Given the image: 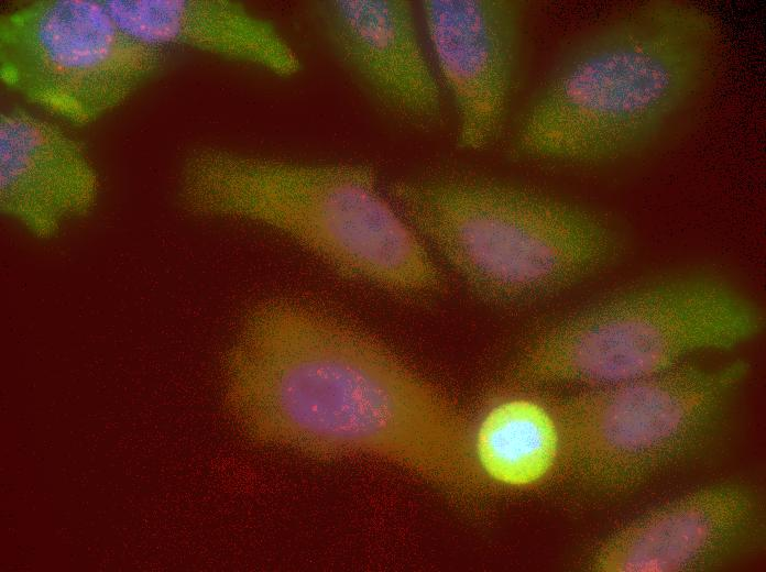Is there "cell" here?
<instances>
[{
    "instance_id": "cell-1",
    "label": "cell",
    "mask_w": 766,
    "mask_h": 572,
    "mask_svg": "<svg viewBox=\"0 0 766 572\" xmlns=\"http://www.w3.org/2000/svg\"><path fill=\"white\" fill-rule=\"evenodd\" d=\"M225 395L263 446L382 461L460 496L489 484L472 424L449 397L381 340L310 304L271 298L252 309L228 356Z\"/></svg>"
},
{
    "instance_id": "cell-12",
    "label": "cell",
    "mask_w": 766,
    "mask_h": 572,
    "mask_svg": "<svg viewBox=\"0 0 766 572\" xmlns=\"http://www.w3.org/2000/svg\"><path fill=\"white\" fill-rule=\"evenodd\" d=\"M117 24L157 47L177 45L265 69L297 74L298 54L269 20L231 0H103Z\"/></svg>"
},
{
    "instance_id": "cell-2",
    "label": "cell",
    "mask_w": 766,
    "mask_h": 572,
    "mask_svg": "<svg viewBox=\"0 0 766 572\" xmlns=\"http://www.w3.org/2000/svg\"><path fill=\"white\" fill-rule=\"evenodd\" d=\"M716 20L655 0L582 36L536 92L515 130L524 157L598 164L652 145L705 91L721 56Z\"/></svg>"
},
{
    "instance_id": "cell-8",
    "label": "cell",
    "mask_w": 766,
    "mask_h": 572,
    "mask_svg": "<svg viewBox=\"0 0 766 572\" xmlns=\"http://www.w3.org/2000/svg\"><path fill=\"white\" fill-rule=\"evenodd\" d=\"M759 493L738 483L708 485L666 502L612 532L595 550V572H696L762 540Z\"/></svg>"
},
{
    "instance_id": "cell-13",
    "label": "cell",
    "mask_w": 766,
    "mask_h": 572,
    "mask_svg": "<svg viewBox=\"0 0 766 572\" xmlns=\"http://www.w3.org/2000/svg\"><path fill=\"white\" fill-rule=\"evenodd\" d=\"M475 462L488 482L530 488L558 472L560 432L551 404L526 393L496 398L472 424Z\"/></svg>"
},
{
    "instance_id": "cell-5",
    "label": "cell",
    "mask_w": 766,
    "mask_h": 572,
    "mask_svg": "<svg viewBox=\"0 0 766 572\" xmlns=\"http://www.w3.org/2000/svg\"><path fill=\"white\" fill-rule=\"evenodd\" d=\"M760 304L710 272L639 282L535 333L508 372L516 387H598L661 373L703 351H725L765 328Z\"/></svg>"
},
{
    "instance_id": "cell-3",
    "label": "cell",
    "mask_w": 766,
    "mask_h": 572,
    "mask_svg": "<svg viewBox=\"0 0 766 572\" xmlns=\"http://www.w3.org/2000/svg\"><path fill=\"white\" fill-rule=\"evenodd\" d=\"M180 197L192 213L270 228L340 274L387 293L447 292L431 250L368 165L201 148L184 164Z\"/></svg>"
},
{
    "instance_id": "cell-4",
    "label": "cell",
    "mask_w": 766,
    "mask_h": 572,
    "mask_svg": "<svg viewBox=\"0 0 766 572\" xmlns=\"http://www.w3.org/2000/svg\"><path fill=\"white\" fill-rule=\"evenodd\" d=\"M387 197L473 294L502 306L557 295L628 249L620 226L601 212L483 175L404 178Z\"/></svg>"
},
{
    "instance_id": "cell-11",
    "label": "cell",
    "mask_w": 766,
    "mask_h": 572,
    "mask_svg": "<svg viewBox=\"0 0 766 572\" xmlns=\"http://www.w3.org/2000/svg\"><path fill=\"white\" fill-rule=\"evenodd\" d=\"M97 174L83 145L56 124L20 108L0 117V205L40 237L86 212Z\"/></svg>"
},
{
    "instance_id": "cell-10",
    "label": "cell",
    "mask_w": 766,
    "mask_h": 572,
    "mask_svg": "<svg viewBox=\"0 0 766 572\" xmlns=\"http://www.w3.org/2000/svg\"><path fill=\"white\" fill-rule=\"evenodd\" d=\"M315 15L341 65L389 114L419 128L441 113L438 82L405 0H329Z\"/></svg>"
},
{
    "instance_id": "cell-9",
    "label": "cell",
    "mask_w": 766,
    "mask_h": 572,
    "mask_svg": "<svg viewBox=\"0 0 766 572\" xmlns=\"http://www.w3.org/2000/svg\"><path fill=\"white\" fill-rule=\"evenodd\" d=\"M429 41L457 111L458 143L479 151L500 135L519 55L523 4L513 0H426Z\"/></svg>"
},
{
    "instance_id": "cell-6",
    "label": "cell",
    "mask_w": 766,
    "mask_h": 572,
    "mask_svg": "<svg viewBox=\"0 0 766 572\" xmlns=\"http://www.w3.org/2000/svg\"><path fill=\"white\" fill-rule=\"evenodd\" d=\"M749 369L744 360L681 363L551 404L561 441L558 471L604 498L635 491L708 442Z\"/></svg>"
},
{
    "instance_id": "cell-7",
    "label": "cell",
    "mask_w": 766,
    "mask_h": 572,
    "mask_svg": "<svg viewBox=\"0 0 766 572\" xmlns=\"http://www.w3.org/2000/svg\"><path fill=\"white\" fill-rule=\"evenodd\" d=\"M163 59V48L124 32L103 0H37L0 19L4 85L72 123L121 105Z\"/></svg>"
}]
</instances>
